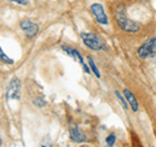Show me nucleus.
<instances>
[{"label": "nucleus", "instance_id": "f257e3e1", "mask_svg": "<svg viewBox=\"0 0 156 147\" xmlns=\"http://www.w3.org/2000/svg\"><path fill=\"white\" fill-rule=\"evenodd\" d=\"M116 21H117V25L128 33H135V31H138L140 27L138 22L128 18V16H126L124 12V8H119L116 11Z\"/></svg>", "mask_w": 156, "mask_h": 147}, {"label": "nucleus", "instance_id": "f03ea898", "mask_svg": "<svg viewBox=\"0 0 156 147\" xmlns=\"http://www.w3.org/2000/svg\"><path fill=\"white\" fill-rule=\"evenodd\" d=\"M81 38H82V41H83L85 45L89 47V48H92V50L100 51V50H105V48H107L104 41L99 35H96V34H92V33H82L81 34Z\"/></svg>", "mask_w": 156, "mask_h": 147}, {"label": "nucleus", "instance_id": "7ed1b4c3", "mask_svg": "<svg viewBox=\"0 0 156 147\" xmlns=\"http://www.w3.org/2000/svg\"><path fill=\"white\" fill-rule=\"evenodd\" d=\"M138 56L142 59H148L156 56V38H151L147 42H144L138 48Z\"/></svg>", "mask_w": 156, "mask_h": 147}, {"label": "nucleus", "instance_id": "20e7f679", "mask_svg": "<svg viewBox=\"0 0 156 147\" xmlns=\"http://www.w3.org/2000/svg\"><path fill=\"white\" fill-rule=\"evenodd\" d=\"M90 11L92 13V16L95 17V20L99 23H101V25H107L108 23V17H107V14L104 12V8L101 4H92V5L90 7Z\"/></svg>", "mask_w": 156, "mask_h": 147}, {"label": "nucleus", "instance_id": "39448f33", "mask_svg": "<svg viewBox=\"0 0 156 147\" xmlns=\"http://www.w3.org/2000/svg\"><path fill=\"white\" fill-rule=\"evenodd\" d=\"M20 92H21V81L18 78H13L8 86L7 98L8 99H18Z\"/></svg>", "mask_w": 156, "mask_h": 147}, {"label": "nucleus", "instance_id": "423d86ee", "mask_svg": "<svg viewBox=\"0 0 156 147\" xmlns=\"http://www.w3.org/2000/svg\"><path fill=\"white\" fill-rule=\"evenodd\" d=\"M20 26H21V29L25 31V34L29 38H33L34 35H37V33L39 31V26L35 22L30 21V20H23V21H21Z\"/></svg>", "mask_w": 156, "mask_h": 147}, {"label": "nucleus", "instance_id": "0eeeda50", "mask_svg": "<svg viewBox=\"0 0 156 147\" xmlns=\"http://www.w3.org/2000/svg\"><path fill=\"white\" fill-rule=\"evenodd\" d=\"M62 50H64V51H65V52H66L69 56H72V57L76 61L80 63V64L82 65V68H83V70H85L86 73H90V69H89V68H87V65H86L85 63H83V59H82V56L80 55V52L76 51V50H72V48H69V47H65V46L62 47Z\"/></svg>", "mask_w": 156, "mask_h": 147}, {"label": "nucleus", "instance_id": "6e6552de", "mask_svg": "<svg viewBox=\"0 0 156 147\" xmlns=\"http://www.w3.org/2000/svg\"><path fill=\"white\" fill-rule=\"evenodd\" d=\"M70 139L73 142H77V143H81V142L86 141V137L78 128H72L70 129Z\"/></svg>", "mask_w": 156, "mask_h": 147}, {"label": "nucleus", "instance_id": "1a4fd4ad", "mask_svg": "<svg viewBox=\"0 0 156 147\" xmlns=\"http://www.w3.org/2000/svg\"><path fill=\"white\" fill-rule=\"evenodd\" d=\"M124 95H125V98H126V102H128L129 104H130L131 109H133L134 112L138 111V102H136L135 96L133 95V92L129 91V90H124Z\"/></svg>", "mask_w": 156, "mask_h": 147}, {"label": "nucleus", "instance_id": "9d476101", "mask_svg": "<svg viewBox=\"0 0 156 147\" xmlns=\"http://www.w3.org/2000/svg\"><path fill=\"white\" fill-rule=\"evenodd\" d=\"M87 61H89V65L91 66V69H92V72H94V74H95L98 78H100V72L98 70V68H96V65H95L94 60H92L91 57H87Z\"/></svg>", "mask_w": 156, "mask_h": 147}, {"label": "nucleus", "instance_id": "9b49d317", "mask_svg": "<svg viewBox=\"0 0 156 147\" xmlns=\"http://www.w3.org/2000/svg\"><path fill=\"white\" fill-rule=\"evenodd\" d=\"M0 61L2 63H5V64H13V60L11 57H8L5 55V52H3V50L0 48Z\"/></svg>", "mask_w": 156, "mask_h": 147}, {"label": "nucleus", "instance_id": "f8f14e48", "mask_svg": "<svg viewBox=\"0 0 156 147\" xmlns=\"http://www.w3.org/2000/svg\"><path fill=\"white\" fill-rule=\"evenodd\" d=\"M115 94H116V96H117V99H119V100L121 102V104H122V107H124V109H128V103H126V100L124 99V98H122V96H121V94H120V92H119V91H116V92H115Z\"/></svg>", "mask_w": 156, "mask_h": 147}, {"label": "nucleus", "instance_id": "ddd939ff", "mask_svg": "<svg viewBox=\"0 0 156 147\" xmlns=\"http://www.w3.org/2000/svg\"><path fill=\"white\" fill-rule=\"evenodd\" d=\"M105 141H107V145H108V146H111V147H112V146L115 145V141H116V135H115V134H109L108 137H107V139H105Z\"/></svg>", "mask_w": 156, "mask_h": 147}, {"label": "nucleus", "instance_id": "4468645a", "mask_svg": "<svg viewBox=\"0 0 156 147\" xmlns=\"http://www.w3.org/2000/svg\"><path fill=\"white\" fill-rule=\"evenodd\" d=\"M9 2H13V3H17V4H21V5H26V4H29V0H9Z\"/></svg>", "mask_w": 156, "mask_h": 147}, {"label": "nucleus", "instance_id": "2eb2a0df", "mask_svg": "<svg viewBox=\"0 0 156 147\" xmlns=\"http://www.w3.org/2000/svg\"><path fill=\"white\" fill-rule=\"evenodd\" d=\"M37 103H38V106H39V107H43V106H44V100H42V99L35 100V104H37Z\"/></svg>", "mask_w": 156, "mask_h": 147}, {"label": "nucleus", "instance_id": "dca6fc26", "mask_svg": "<svg viewBox=\"0 0 156 147\" xmlns=\"http://www.w3.org/2000/svg\"><path fill=\"white\" fill-rule=\"evenodd\" d=\"M0 147H2V138H0Z\"/></svg>", "mask_w": 156, "mask_h": 147}, {"label": "nucleus", "instance_id": "f3484780", "mask_svg": "<svg viewBox=\"0 0 156 147\" xmlns=\"http://www.w3.org/2000/svg\"><path fill=\"white\" fill-rule=\"evenodd\" d=\"M155 64H156V60H155Z\"/></svg>", "mask_w": 156, "mask_h": 147}]
</instances>
